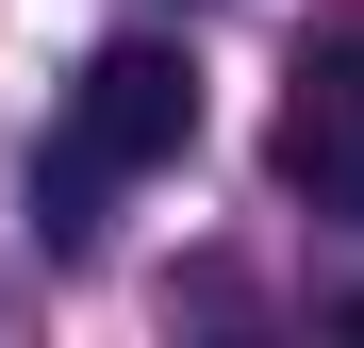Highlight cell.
Listing matches in <instances>:
<instances>
[{
    "label": "cell",
    "instance_id": "obj_1",
    "mask_svg": "<svg viewBox=\"0 0 364 348\" xmlns=\"http://www.w3.org/2000/svg\"><path fill=\"white\" fill-rule=\"evenodd\" d=\"M67 149L100 166V183H133V166L199 149V67H182L166 33H116L100 67H83V100H67Z\"/></svg>",
    "mask_w": 364,
    "mask_h": 348
},
{
    "label": "cell",
    "instance_id": "obj_3",
    "mask_svg": "<svg viewBox=\"0 0 364 348\" xmlns=\"http://www.w3.org/2000/svg\"><path fill=\"white\" fill-rule=\"evenodd\" d=\"M348 332H364V299H348Z\"/></svg>",
    "mask_w": 364,
    "mask_h": 348
},
{
    "label": "cell",
    "instance_id": "obj_2",
    "mask_svg": "<svg viewBox=\"0 0 364 348\" xmlns=\"http://www.w3.org/2000/svg\"><path fill=\"white\" fill-rule=\"evenodd\" d=\"M282 183L364 232V50H315V67H298V100H282Z\"/></svg>",
    "mask_w": 364,
    "mask_h": 348
}]
</instances>
